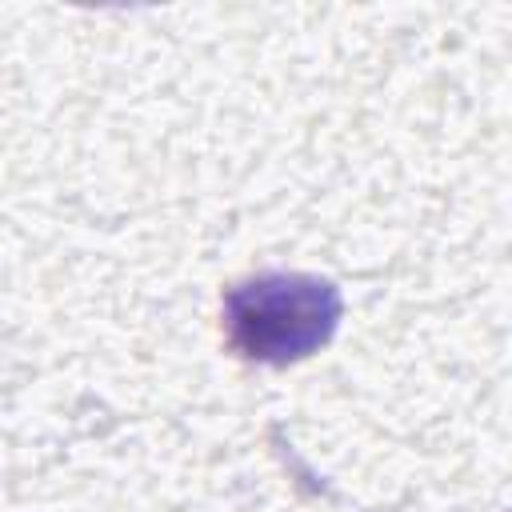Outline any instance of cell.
Here are the masks:
<instances>
[{"mask_svg":"<svg viewBox=\"0 0 512 512\" xmlns=\"http://www.w3.org/2000/svg\"><path fill=\"white\" fill-rule=\"evenodd\" d=\"M344 316V296L316 272H256L224 292V336L256 364H296L320 352Z\"/></svg>","mask_w":512,"mask_h":512,"instance_id":"cell-1","label":"cell"}]
</instances>
